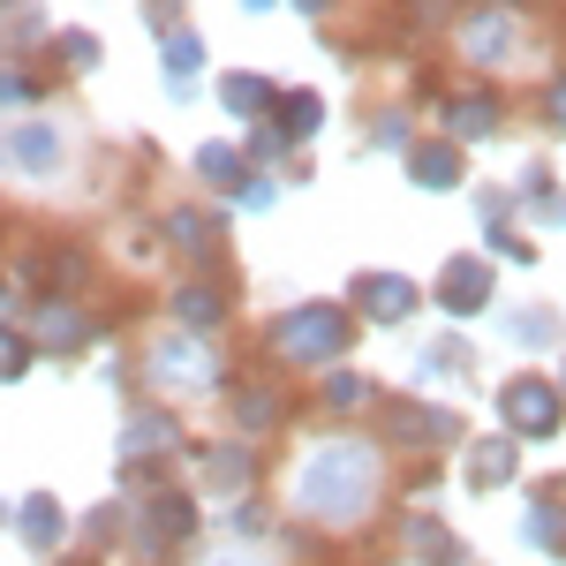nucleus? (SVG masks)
Segmentation results:
<instances>
[{"label":"nucleus","instance_id":"obj_1","mask_svg":"<svg viewBox=\"0 0 566 566\" xmlns=\"http://www.w3.org/2000/svg\"><path fill=\"white\" fill-rule=\"evenodd\" d=\"M363 483H370V453H363V446H333L325 461H310L303 499L317 514H355V506H363Z\"/></svg>","mask_w":566,"mask_h":566},{"label":"nucleus","instance_id":"obj_2","mask_svg":"<svg viewBox=\"0 0 566 566\" xmlns=\"http://www.w3.org/2000/svg\"><path fill=\"white\" fill-rule=\"evenodd\" d=\"M506 416H514V431H528V438L552 431V423H559V392L522 378V386H506Z\"/></svg>","mask_w":566,"mask_h":566},{"label":"nucleus","instance_id":"obj_3","mask_svg":"<svg viewBox=\"0 0 566 566\" xmlns=\"http://www.w3.org/2000/svg\"><path fill=\"white\" fill-rule=\"evenodd\" d=\"M438 295H446V310H469V303H483V295H491V272H483V264H453Z\"/></svg>","mask_w":566,"mask_h":566},{"label":"nucleus","instance_id":"obj_4","mask_svg":"<svg viewBox=\"0 0 566 566\" xmlns=\"http://www.w3.org/2000/svg\"><path fill=\"white\" fill-rule=\"evenodd\" d=\"M333 340H340V317H295V325H287V348H310V355H325L333 348Z\"/></svg>","mask_w":566,"mask_h":566},{"label":"nucleus","instance_id":"obj_5","mask_svg":"<svg viewBox=\"0 0 566 566\" xmlns=\"http://www.w3.org/2000/svg\"><path fill=\"white\" fill-rule=\"evenodd\" d=\"M363 295H370V303H378V317H400V310L416 303V295H408V280H370V287H363Z\"/></svg>","mask_w":566,"mask_h":566},{"label":"nucleus","instance_id":"obj_6","mask_svg":"<svg viewBox=\"0 0 566 566\" xmlns=\"http://www.w3.org/2000/svg\"><path fill=\"white\" fill-rule=\"evenodd\" d=\"M528 536H536V544H566V514H544V506H536V514H528Z\"/></svg>","mask_w":566,"mask_h":566},{"label":"nucleus","instance_id":"obj_7","mask_svg":"<svg viewBox=\"0 0 566 566\" xmlns=\"http://www.w3.org/2000/svg\"><path fill=\"white\" fill-rule=\"evenodd\" d=\"M416 175H431V181H453V151H416Z\"/></svg>","mask_w":566,"mask_h":566},{"label":"nucleus","instance_id":"obj_8","mask_svg":"<svg viewBox=\"0 0 566 566\" xmlns=\"http://www.w3.org/2000/svg\"><path fill=\"white\" fill-rule=\"evenodd\" d=\"M506 469H514V453H506V446H483V453H476V476H506Z\"/></svg>","mask_w":566,"mask_h":566},{"label":"nucleus","instance_id":"obj_9","mask_svg":"<svg viewBox=\"0 0 566 566\" xmlns=\"http://www.w3.org/2000/svg\"><path fill=\"white\" fill-rule=\"evenodd\" d=\"M15 363H23V348H15V340H0V378H15Z\"/></svg>","mask_w":566,"mask_h":566},{"label":"nucleus","instance_id":"obj_10","mask_svg":"<svg viewBox=\"0 0 566 566\" xmlns=\"http://www.w3.org/2000/svg\"><path fill=\"white\" fill-rule=\"evenodd\" d=\"M552 114H559V122H566V84H559V91H552Z\"/></svg>","mask_w":566,"mask_h":566}]
</instances>
